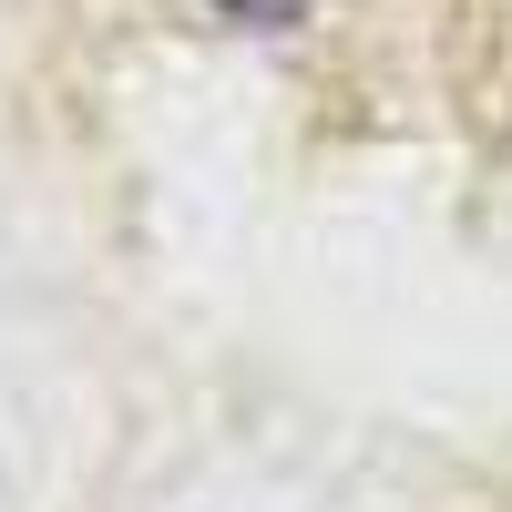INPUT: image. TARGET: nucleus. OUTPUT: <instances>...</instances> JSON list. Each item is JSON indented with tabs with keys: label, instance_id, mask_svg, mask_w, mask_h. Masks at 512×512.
<instances>
[{
	"label": "nucleus",
	"instance_id": "f257e3e1",
	"mask_svg": "<svg viewBox=\"0 0 512 512\" xmlns=\"http://www.w3.org/2000/svg\"><path fill=\"white\" fill-rule=\"evenodd\" d=\"M226 21H246V31H277V21H308L318 0H216Z\"/></svg>",
	"mask_w": 512,
	"mask_h": 512
}]
</instances>
